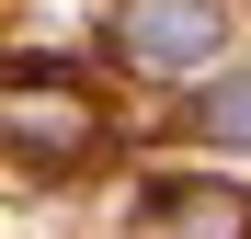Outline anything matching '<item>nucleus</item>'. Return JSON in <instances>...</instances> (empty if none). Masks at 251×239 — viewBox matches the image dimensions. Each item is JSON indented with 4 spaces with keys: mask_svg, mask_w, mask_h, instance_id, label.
<instances>
[{
    "mask_svg": "<svg viewBox=\"0 0 251 239\" xmlns=\"http://www.w3.org/2000/svg\"><path fill=\"white\" fill-rule=\"evenodd\" d=\"M137 57H160V68H183V57H205L217 46V0H137Z\"/></svg>",
    "mask_w": 251,
    "mask_h": 239,
    "instance_id": "1",
    "label": "nucleus"
},
{
    "mask_svg": "<svg viewBox=\"0 0 251 239\" xmlns=\"http://www.w3.org/2000/svg\"><path fill=\"white\" fill-rule=\"evenodd\" d=\"M205 137H228V148H251V80H228V91L205 103Z\"/></svg>",
    "mask_w": 251,
    "mask_h": 239,
    "instance_id": "2",
    "label": "nucleus"
}]
</instances>
